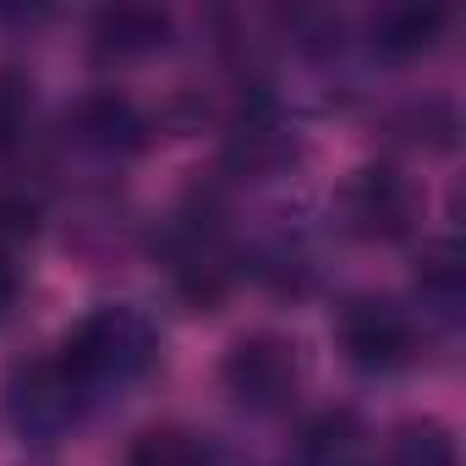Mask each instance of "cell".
Returning <instances> with one entry per match:
<instances>
[{"label": "cell", "mask_w": 466, "mask_h": 466, "mask_svg": "<svg viewBox=\"0 0 466 466\" xmlns=\"http://www.w3.org/2000/svg\"><path fill=\"white\" fill-rule=\"evenodd\" d=\"M34 116V83L17 66H0V154H12Z\"/></svg>", "instance_id": "12"}, {"label": "cell", "mask_w": 466, "mask_h": 466, "mask_svg": "<svg viewBox=\"0 0 466 466\" xmlns=\"http://www.w3.org/2000/svg\"><path fill=\"white\" fill-rule=\"evenodd\" d=\"M450 12L444 6H422V0H395V6H379L373 23H368V39L384 61H411V56H428L444 34Z\"/></svg>", "instance_id": "5"}, {"label": "cell", "mask_w": 466, "mask_h": 466, "mask_svg": "<svg viewBox=\"0 0 466 466\" xmlns=\"http://www.w3.org/2000/svg\"><path fill=\"white\" fill-rule=\"evenodd\" d=\"M384 466H461V450H455L450 428L406 422V428H395V439L384 450Z\"/></svg>", "instance_id": "10"}, {"label": "cell", "mask_w": 466, "mask_h": 466, "mask_svg": "<svg viewBox=\"0 0 466 466\" xmlns=\"http://www.w3.org/2000/svg\"><path fill=\"white\" fill-rule=\"evenodd\" d=\"M340 346L346 357L362 368V373H390L411 357L417 346V329H411V313L395 308L390 297H351L340 308Z\"/></svg>", "instance_id": "3"}, {"label": "cell", "mask_w": 466, "mask_h": 466, "mask_svg": "<svg viewBox=\"0 0 466 466\" xmlns=\"http://www.w3.org/2000/svg\"><path fill=\"white\" fill-rule=\"evenodd\" d=\"M417 280H422V297L461 302V253H455V242H433V248L422 253Z\"/></svg>", "instance_id": "13"}, {"label": "cell", "mask_w": 466, "mask_h": 466, "mask_svg": "<svg viewBox=\"0 0 466 466\" xmlns=\"http://www.w3.org/2000/svg\"><path fill=\"white\" fill-rule=\"evenodd\" d=\"M351 225L368 230V237H400L406 219H411V192L395 170H362L346 192Z\"/></svg>", "instance_id": "6"}, {"label": "cell", "mask_w": 466, "mask_h": 466, "mask_svg": "<svg viewBox=\"0 0 466 466\" xmlns=\"http://www.w3.org/2000/svg\"><path fill=\"white\" fill-rule=\"evenodd\" d=\"M72 121H77V137L94 143V148H105V154L143 143V116H137L132 99H121V94H88Z\"/></svg>", "instance_id": "8"}, {"label": "cell", "mask_w": 466, "mask_h": 466, "mask_svg": "<svg viewBox=\"0 0 466 466\" xmlns=\"http://www.w3.org/2000/svg\"><path fill=\"white\" fill-rule=\"evenodd\" d=\"M77 400H83V390L66 379L61 362L23 368L12 379V390H6V411H12V422L23 433H56V428H66L72 411H77Z\"/></svg>", "instance_id": "4"}, {"label": "cell", "mask_w": 466, "mask_h": 466, "mask_svg": "<svg viewBox=\"0 0 466 466\" xmlns=\"http://www.w3.org/2000/svg\"><path fill=\"white\" fill-rule=\"evenodd\" d=\"M165 39H170V17L159 6H105L94 17V45H99V56H116V61L148 56Z\"/></svg>", "instance_id": "7"}, {"label": "cell", "mask_w": 466, "mask_h": 466, "mask_svg": "<svg viewBox=\"0 0 466 466\" xmlns=\"http://www.w3.org/2000/svg\"><path fill=\"white\" fill-rule=\"evenodd\" d=\"M154 357H159L154 324H148L137 308L110 302V308H94V313L66 335V346H61L56 362L66 368V379H72L83 395H94V390H105V384H127V379L148 373Z\"/></svg>", "instance_id": "1"}, {"label": "cell", "mask_w": 466, "mask_h": 466, "mask_svg": "<svg viewBox=\"0 0 466 466\" xmlns=\"http://www.w3.org/2000/svg\"><path fill=\"white\" fill-rule=\"evenodd\" d=\"M362 455V428L351 411H319L302 428V461L308 466H357Z\"/></svg>", "instance_id": "9"}, {"label": "cell", "mask_w": 466, "mask_h": 466, "mask_svg": "<svg viewBox=\"0 0 466 466\" xmlns=\"http://www.w3.org/2000/svg\"><path fill=\"white\" fill-rule=\"evenodd\" d=\"M219 373L248 411H280L297 395V346L286 335H242Z\"/></svg>", "instance_id": "2"}, {"label": "cell", "mask_w": 466, "mask_h": 466, "mask_svg": "<svg viewBox=\"0 0 466 466\" xmlns=\"http://www.w3.org/2000/svg\"><path fill=\"white\" fill-rule=\"evenodd\" d=\"M127 466H208V450L192 433H181V428H148L132 444Z\"/></svg>", "instance_id": "11"}]
</instances>
